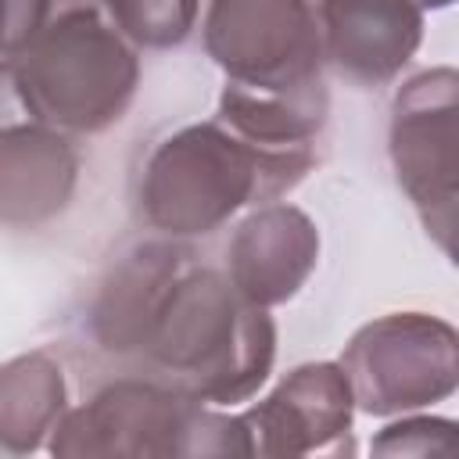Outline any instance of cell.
Instances as JSON below:
<instances>
[{"label":"cell","mask_w":459,"mask_h":459,"mask_svg":"<svg viewBox=\"0 0 459 459\" xmlns=\"http://www.w3.org/2000/svg\"><path fill=\"white\" fill-rule=\"evenodd\" d=\"M90 333L201 405L247 402L273 373L276 323L176 244L133 247L100 283Z\"/></svg>","instance_id":"1"},{"label":"cell","mask_w":459,"mask_h":459,"mask_svg":"<svg viewBox=\"0 0 459 459\" xmlns=\"http://www.w3.org/2000/svg\"><path fill=\"white\" fill-rule=\"evenodd\" d=\"M140 86L136 47L93 4H72L0 61V122L22 118L65 136L115 126Z\"/></svg>","instance_id":"2"},{"label":"cell","mask_w":459,"mask_h":459,"mask_svg":"<svg viewBox=\"0 0 459 459\" xmlns=\"http://www.w3.org/2000/svg\"><path fill=\"white\" fill-rule=\"evenodd\" d=\"M301 179L226 122H190L161 136L136 183L140 219L165 237H204L247 204H269Z\"/></svg>","instance_id":"3"},{"label":"cell","mask_w":459,"mask_h":459,"mask_svg":"<svg viewBox=\"0 0 459 459\" xmlns=\"http://www.w3.org/2000/svg\"><path fill=\"white\" fill-rule=\"evenodd\" d=\"M61 459H194L251 455L240 416L215 412L190 394L143 377H122L65 409L47 441Z\"/></svg>","instance_id":"4"},{"label":"cell","mask_w":459,"mask_h":459,"mask_svg":"<svg viewBox=\"0 0 459 459\" xmlns=\"http://www.w3.org/2000/svg\"><path fill=\"white\" fill-rule=\"evenodd\" d=\"M355 409L402 416L445 402L459 387L455 326L430 312H387L351 333L337 362Z\"/></svg>","instance_id":"5"},{"label":"cell","mask_w":459,"mask_h":459,"mask_svg":"<svg viewBox=\"0 0 459 459\" xmlns=\"http://www.w3.org/2000/svg\"><path fill=\"white\" fill-rule=\"evenodd\" d=\"M387 154L398 186L420 212L423 230L455 255V197H459V75L455 68H427L402 82L391 100Z\"/></svg>","instance_id":"6"},{"label":"cell","mask_w":459,"mask_h":459,"mask_svg":"<svg viewBox=\"0 0 459 459\" xmlns=\"http://www.w3.org/2000/svg\"><path fill=\"white\" fill-rule=\"evenodd\" d=\"M201 39L226 82L265 93L323 82V36L312 0H208Z\"/></svg>","instance_id":"7"},{"label":"cell","mask_w":459,"mask_h":459,"mask_svg":"<svg viewBox=\"0 0 459 459\" xmlns=\"http://www.w3.org/2000/svg\"><path fill=\"white\" fill-rule=\"evenodd\" d=\"M258 459L351 452L355 398L337 362L294 366L262 402L240 412Z\"/></svg>","instance_id":"8"},{"label":"cell","mask_w":459,"mask_h":459,"mask_svg":"<svg viewBox=\"0 0 459 459\" xmlns=\"http://www.w3.org/2000/svg\"><path fill=\"white\" fill-rule=\"evenodd\" d=\"M319 262V230L294 204H258L226 244V280L233 290L273 308L290 301Z\"/></svg>","instance_id":"9"},{"label":"cell","mask_w":459,"mask_h":459,"mask_svg":"<svg viewBox=\"0 0 459 459\" xmlns=\"http://www.w3.org/2000/svg\"><path fill=\"white\" fill-rule=\"evenodd\" d=\"M323 61L355 86L391 82L423 43V11L412 0H319Z\"/></svg>","instance_id":"10"},{"label":"cell","mask_w":459,"mask_h":459,"mask_svg":"<svg viewBox=\"0 0 459 459\" xmlns=\"http://www.w3.org/2000/svg\"><path fill=\"white\" fill-rule=\"evenodd\" d=\"M79 183V151L57 129L0 122V226L36 230L57 219Z\"/></svg>","instance_id":"11"},{"label":"cell","mask_w":459,"mask_h":459,"mask_svg":"<svg viewBox=\"0 0 459 459\" xmlns=\"http://www.w3.org/2000/svg\"><path fill=\"white\" fill-rule=\"evenodd\" d=\"M68 409V387L57 359L25 351L0 366V452L29 455L43 448Z\"/></svg>","instance_id":"12"},{"label":"cell","mask_w":459,"mask_h":459,"mask_svg":"<svg viewBox=\"0 0 459 459\" xmlns=\"http://www.w3.org/2000/svg\"><path fill=\"white\" fill-rule=\"evenodd\" d=\"M100 11L133 47L169 50L194 32L201 0H100Z\"/></svg>","instance_id":"13"},{"label":"cell","mask_w":459,"mask_h":459,"mask_svg":"<svg viewBox=\"0 0 459 459\" xmlns=\"http://www.w3.org/2000/svg\"><path fill=\"white\" fill-rule=\"evenodd\" d=\"M377 455H452L455 452V423L445 416H409L387 423L373 437Z\"/></svg>","instance_id":"14"},{"label":"cell","mask_w":459,"mask_h":459,"mask_svg":"<svg viewBox=\"0 0 459 459\" xmlns=\"http://www.w3.org/2000/svg\"><path fill=\"white\" fill-rule=\"evenodd\" d=\"M50 18V0H0V61L22 50Z\"/></svg>","instance_id":"15"},{"label":"cell","mask_w":459,"mask_h":459,"mask_svg":"<svg viewBox=\"0 0 459 459\" xmlns=\"http://www.w3.org/2000/svg\"><path fill=\"white\" fill-rule=\"evenodd\" d=\"M420 11H441V7H452V0H412Z\"/></svg>","instance_id":"16"}]
</instances>
